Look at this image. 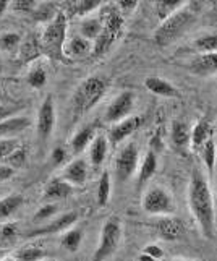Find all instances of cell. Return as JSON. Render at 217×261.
Instances as JSON below:
<instances>
[{"mask_svg":"<svg viewBox=\"0 0 217 261\" xmlns=\"http://www.w3.org/2000/svg\"><path fill=\"white\" fill-rule=\"evenodd\" d=\"M63 180H67L68 184L71 185H83L88 178V164L85 159H73L71 163H68L62 170Z\"/></svg>","mask_w":217,"mask_h":261,"instance_id":"16","label":"cell"},{"mask_svg":"<svg viewBox=\"0 0 217 261\" xmlns=\"http://www.w3.org/2000/svg\"><path fill=\"white\" fill-rule=\"evenodd\" d=\"M141 206L151 216H169L175 213V201L164 187L151 185L144 192Z\"/></svg>","mask_w":217,"mask_h":261,"instance_id":"7","label":"cell"},{"mask_svg":"<svg viewBox=\"0 0 217 261\" xmlns=\"http://www.w3.org/2000/svg\"><path fill=\"white\" fill-rule=\"evenodd\" d=\"M102 30V18H86V20L79 24V36H83L85 39L93 42L99 33Z\"/></svg>","mask_w":217,"mask_h":261,"instance_id":"30","label":"cell"},{"mask_svg":"<svg viewBox=\"0 0 217 261\" xmlns=\"http://www.w3.org/2000/svg\"><path fill=\"white\" fill-rule=\"evenodd\" d=\"M104 0H68L70 13L75 16H86L97 10Z\"/></svg>","mask_w":217,"mask_h":261,"instance_id":"29","label":"cell"},{"mask_svg":"<svg viewBox=\"0 0 217 261\" xmlns=\"http://www.w3.org/2000/svg\"><path fill=\"white\" fill-rule=\"evenodd\" d=\"M198 152H200L207 174L214 175V167H215V161H217V141H215L214 135H211V137L203 143L201 148L198 149Z\"/></svg>","mask_w":217,"mask_h":261,"instance_id":"24","label":"cell"},{"mask_svg":"<svg viewBox=\"0 0 217 261\" xmlns=\"http://www.w3.org/2000/svg\"><path fill=\"white\" fill-rule=\"evenodd\" d=\"M123 15L115 10V8H108L104 12L102 16V30L99 33L97 38L93 41V47H91V57L94 60L102 59L107 56L108 50L114 47V44L117 39L120 38L122 30H123Z\"/></svg>","mask_w":217,"mask_h":261,"instance_id":"5","label":"cell"},{"mask_svg":"<svg viewBox=\"0 0 217 261\" xmlns=\"http://www.w3.org/2000/svg\"><path fill=\"white\" fill-rule=\"evenodd\" d=\"M143 123H144V119L141 115H128V117H125V119L115 122L114 127L108 130V135H107L108 143L114 146L120 145L122 141L131 137L134 132H138Z\"/></svg>","mask_w":217,"mask_h":261,"instance_id":"11","label":"cell"},{"mask_svg":"<svg viewBox=\"0 0 217 261\" xmlns=\"http://www.w3.org/2000/svg\"><path fill=\"white\" fill-rule=\"evenodd\" d=\"M18 54H20V60L26 62V64H28V62H33L34 59H38L42 54L39 41L36 39L34 36H28V38L21 41Z\"/></svg>","mask_w":217,"mask_h":261,"instance_id":"25","label":"cell"},{"mask_svg":"<svg viewBox=\"0 0 217 261\" xmlns=\"http://www.w3.org/2000/svg\"><path fill=\"white\" fill-rule=\"evenodd\" d=\"M59 211V206L56 203H47V204H44L41 206V208L36 211V214L33 216V222L36 224H42V222H47L50 221L53 216L57 214Z\"/></svg>","mask_w":217,"mask_h":261,"instance_id":"38","label":"cell"},{"mask_svg":"<svg viewBox=\"0 0 217 261\" xmlns=\"http://www.w3.org/2000/svg\"><path fill=\"white\" fill-rule=\"evenodd\" d=\"M53 128H56V102L52 96H47L39 106L38 122H36V132L42 145H46L50 140Z\"/></svg>","mask_w":217,"mask_h":261,"instance_id":"9","label":"cell"},{"mask_svg":"<svg viewBox=\"0 0 217 261\" xmlns=\"http://www.w3.org/2000/svg\"><path fill=\"white\" fill-rule=\"evenodd\" d=\"M196 12L192 7H182L177 12L169 15L166 20H162L157 30L154 31L152 39L159 47H169L170 44L178 41L182 36L192 28L196 21Z\"/></svg>","mask_w":217,"mask_h":261,"instance_id":"2","label":"cell"},{"mask_svg":"<svg viewBox=\"0 0 217 261\" xmlns=\"http://www.w3.org/2000/svg\"><path fill=\"white\" fill-rule=\"evenodd\" d=\"M97 204L99 206H105L111 200L112 195V178H111V172L108 170H104L101 178H99L97 184Z\"/></svg>","mask_w":217,"mask_h":261,"instance_id":"31","label":"cell"},{"mask_svg":"<svg viewBox=\"0 0 217 261\" xmlns=\"http://www.w3.org/2000/svg\"><path fill=\"white\" fill-rule=\"evenodd\" d=\"M31 127V119L28 115H12L0 122V137H13L23 133Z\"/></svg>","mask_w":217,"mask_h":261,"instance_id":"18","label":"cell"},{"mask_svg":"<svg viewBox=\"0 0 217 261\" xmlns=\"http://www.w3.org/2000/svg\"><path fill=\"white\" fill-rule=\"evenodd\" d=\"M122 240V221L119 216H108L101 229V239H99L97 248L93 253L94 261H102L114 256Z\"/></svg>","mask_w":217,"mask_h":261,"instance_id":"6","label":"cell"},{"mask_svg":"<svg viewBox=\"0 0 217 261\" xmlns=\"http://www.w3.org/2000/svg\"><path fill=\"white\" fill-rule=\"evenodd\" d=\"M156 229L164 240H177L183 233V224L180 219L172 218V214H169V216H162V219L157 222Z\"/></svg>","mask_w":217,"mask_h":261,"instance_id":"19","label":"cell"},{"mask_svg":"<svg viewBox=\"0 0 217 261\" xmlns=\"http://www.w3.org/2000/svg\"><path fill=\"white\" fill-rule=\"evenodd\" d=\"M157 170V156L156 152L149 149L146 154H144L141 164H140V169H138V184L140 187H144L149 180L154 177Z\"/></svg>","mask_w":217,"mask_h":261,"instance_id":"23","label":"cell"},{"mask_svg":"<svg viewBox=\"0 0 217 261\" xmlns=\"http://www.w3.org/2000/svg\"><path fill=\"white\" fill-rule=\"evenodd\" d=\"M186 0H156L154 4V12L159 18V21L166 20L169 15L177 12L178 8H182L185 5Z\"/></svg>","mask_w":217,"mask_h":261,"instance_id":"32","label":"cell"},{"mask_svg":"<svg viewBox=\"0 0 217 261\" xmlns=\"http://www.w3.org/2000/svg\"><path fill=\"white\" fill-rule=\"evenodd\" d=\"M164 258H166V251L157 244H148L140 253V259H164Z\"/></svg>","mask_w":217,"mask_h":261,"instance_id":"40","label":"cell"},{"mask_svg":"<svg viewBox=\"0 0 217 261\" xmlns=\"http://www.w3.org/2000/svg\"><path fill=\"white\" fill-rule=\"evenodd\" d=\"M133 107H134V94L131 91H123L107 106V109L104 112V120L107 123L119 122L125 119V117L131 115Z\"/></svg>","mask_w":217,"mask_h":261,"instance_id":"10","label":"cell"},{"mask_svg":"<svg viewBox=\"0 0 217 261\" xmlns=\"http://www.w3.org/2000/svg\"><path fill=\"white\" fill-rule=\"evenodd\" d=\"M8 5H10V0H0V16L7 12Z\"/></svg>","mask_w":217,"mask_h":261,"instance_id":"47","label":"cell"},{"mask_svg":"<svg viewBox=\"0 0 217 261\" xmlns=\"http://www.w3.org/2000/svg\"><path fill=\"white\" fill-rule=\"evenodd\" d=\"M71 193H73V185L62 177H52L46 185V190H44V198L47 201H59L65 200Z\"/></svg>","mask_w":217,"mask_h":261,"instance_id":"17","label":"cell"},{"mask_svg":"<svg viewBox=\"0 0 217 261\" xmlns=\"http://www.w3.org/2000/svg\"><path fill=\"white\" fill-rule=\"evenodd\" d=\"M46 256H47L46 251H44L42 248H38V247H26V248L18 250L13 255L15 259H21V261H38V259H42Z\"/></svg>","mask_w":217,"mask_h":261,"instance_id":"37","label":"cell"},{"mask_svg":"<svg viewBox=\"0 0 217 261\" xmlns=\"http://www.w3.org/2000/svg\"><path fill=\"white\" fill-rule=\"evenodd\" d=\"M188 208L193 214L198 229L203 237L212 239L215 233V204L209 180L201 170L193 169L188 182Z\"/></svg>","mask_w":217,"mask_h":261,"instance_id":"1","label":"cell"},{"mask_svg":"<svg viewBox=\"0 0 217 261\" xmlns=\"http://www.w3.org/2000/svg\"><path fill=\"white\" fill-rule=\"evenodd\" d=\"M107 91V82L102 76H89L79 83L75 89L73 97H71V106H73L75 117H83L91 112L104 97Z\"/></svg>","mask_w":217,"mask_h":261,"instance_id":"4","label":"cell"},{"mask_svg":"<svg viewBox=\"0 0 217 261\" xmlns=\"http://www.w3.org/2000/svg\"><path fill=\"white\" fill-rule=\"evenodd\" d=\"M49 80V75H47V70L41 67V65H36L33 67L28 75H26V82H28V85L34 89H42L44 86H46Z\"/></svg>","mask_w":217,"mask_h":261,"instance_id":"33","label":"cell"},{"mask_svg":"<svg viewBox=\"0 0 217 261\" xmlns=\"http://www.w3.org/2000/svg\"><path fill=\"white\" fill-rule=\"evenodd\" d=\"M68 20L65 13H56L44 30L39 44L44 56L56 62H67L65 57V42H67Z\"/></svg>","mask_w":217,"mask_h":261,"instance_id":"3","label":"cell"},{"mask_svg":"<svg viewBox=\"0 0 217 261\" xmlns=\"http://www.w3.org/2000/svg\"><path fill=\"white\" fill-rule=\"evenodd\" d=\"M108 140L105 135H96L94 140L89 145V161L94 167H101L108 152Z\"/></svg>","mask_w":217,"mask_h":261,"instance_id":"21","label":"cell"},{"mask_svg":"<svg viewBox=\"0 0 217 261\" xmlns=\"http://www.w3.org/2000/svg\"><path fill=\"white\" fill-rule=\"evenodd\" d=\"M24 204V198L21 195H8L0 200V219H7L13 216Z\"/></svg>","mask_w":217,"mask_h":261,"instance_id":"28","label":"cell"},{"mask_svg":"<svg viewBox=\"0 0 217 261\" xmlns=\"http://www.w3.org/2000/svg\"><path fill=\"white\" fill-rule=\"evenodd\" d=\"M20 146V141L13 137H0V159H7L8 154Z\"/></svg>","mask_w":217,"mask_h":261,"instance_id":"41","label":"cell"},{"mask_svg":"<svg viewBox=\"0 0 217 261\" xmlns=\"http://www.w3.org/2000/svg\"><path fill=\"white\" fill-rule=\"evenodd\" d=\"M15 172H16V170L13 167H10L8 164H0V184L10 180L15 175Z\"/></svg>","mask_w":217,"mask_h":261,"instance_id":"46","label":"cell"},{"mask_svg":"<svg viewBox=\"0 0 217 261\" xmlns=\"http://www.w3.org/2000/svg\"><path fill=\"white\" fill-rule=\"evenodd\" d=\"M34 7H36V2H34V0H16L13 8H15L16 12L30 13V12L34 10Z\"/></svg>","mask_w":217,"mask_h":261,"instance_id":"42","label":"cell"},{"mask_svg":"<svg viewBox=\"0 0 217 261\" xmlns=\"http://www.w3.org/2000/svg\"><path fill=\"white\" fill-rule=\"evenodd\" d=\"M50 158H52V164L53 166H60L63 161H65V158H67V151L63 149V148H53Z\"/></svg>","mask_w":217,"mask_h":261,"instance_id":"45","label":"cell"},{"mask_svg":"<svg viewBox=\"0 0 217 261\" xmlns=\"http://www.w3.org/2000/svg\"><path fill=\"white\" fill-rule=\"evenodd\" d=\"M23 38L20 33H15V31H8L4 33L0 36V50L8 52V54H15L20 49V44H21Z\"/></svg>","mask_w":217,"mask_h":261,"instance_id":"34","label":"cell"},{"mask_svg":"<svg viewBox=\"0 0 217 261\" xmlns=\"http://www.w3.org/2000/svg\"><path fill=\"white\" fill-rule=\"evenodd\" d=\"M144 88L148 89L149 93L159 97H166V99H175L180 97L178 88H175L169 80L162 78V76H148L144 80Z\"/></svg>","mask_w":217,"mask_h":261,"instance_id":"15","label":"cell"},{"mask_svg":"<svg viewBox=\"0 0 217 261\" xmlns=\"http://www.w3.org/2000/svg\"><path fill=\"white\" fill-rule=\"evenodd\" d=\"M18 240V230L15 224H4L0 227V248H10L16 244Z\"/></svg>","mask_w":217,"mask_h":261,"instance_id":"35","label":"cell"},{"mask_svg":"<svg viewBox=\"0 0 217 261\" xmlns=\"http://www.w3.org/2000/svg\"><path fill=\"white\" fill-rule=\"evenodd\" d=\"M140 149L134 143L125 145L115 158V178L119 184L128 182L138 170Z\"/></svg>","mask_w":217,"mask_h":261,"instance_id":"8","label":"cell"},{"mask_svg":"<svg viewBox=\"0 0 217 261\" xmlns=\"http://www.w3.org/2000/svg\"><path fill=\"white\" fill-rule=\"evenodd\" d=\"M96 137V128L93 123H88V125H83L75 135L73 138L70 140V148L71 151L75 152V154H79V152L86 151V148H89L91 145V141L94 140Z\"/></svg>","mask_w":217,"mask_h":261,"instance_id":"20","label":"cell"},{"mask_svg":"<svg viewBox=\"0 0 217 261\" xmlns=\"http://www.w3.org/2000/svg\"><path fill=\"white\" fill-rule=\"evenodd\" d=\"M81 242H83V230L79 227H73L62 232V239H60V245L65 248L70 253H75V251L79 248Z\"/></svg>","mask_w":217,"mask_h":261,"instance_id":"27","label":"cell"},{"mask_svg":"<svg viewBox=\"0 0 217 261\" xmlns=\"http://www.w3.org/2000/svg\"><path fill=\"white\" fill-rule=\"evenodd\" d=\"M76 221H78V213H65L63 216H60L59 219L49 221L47 226L30 232L28 236L34 237V236H47V233H62L63 230H67L71 226H75Z\"/></svg>","mask_w":217,"mask_h":261,"instance_id":"14","label":"cell"},{"mask_svg":"<svg viewBox=\"0 0 217 261\" xmlns=\"http://www.w3.org/2000/svg\"><path fill=\"white\" fill-rule=\"evenodd\" d=\"M214 170H215V182H217V161H215V167H214Z\"/></svg>","mask_w":217,"mask_h":261,"instance_id":"48","label":"cell"},{"mask_svg":"<svg viewBox=\"0 0 217 261\" xmlns=\"http://www.w3.org/2000/svg\"><path fill=\"white\" fill-rule=\"evenodd\" d=\"M189 125L183 120H175L170 128V143L175 149L182 151L189 146Z\"/></svg>","mask_w":217,"mask_h":261,"instance_id":"22","label":"cell"},{"mask_svg":"<svg viewBox=\"0 0 217 261\" xmlns=\"http://www.w3.org/2000/svg\"><path fill=\"white\" fill-rule=\"evenodd\" d=\"M189 73L195 76H212L217 73V52H203L188 64Z\"/></svg>","mask_w":217,"mask_h":261,"instance_id":"12","label":"cell"},{"mask_svg":"<svg viewBox=\"0 0 217 261\" xmlns=\"http://www.w3.org/2000/svg\"><path fill=\"white\" fill-rule=\"evenodd\" d=\"M26 158H28V152H26V148L18 146L12 154H8V158L5 159L7 164L13 167V169H20L26 164Z\"/></svg>","mask_w":217,"mask_h":261,"instance_id":"39","label":"cell"},{"mask_svg":"<svg viewBox=\"0 0 217 261\" xmlns=\"http://www.w3.org/2000/svg\"><path fill=\"white\" fill-rule=\"evenodd\" d=\"M193 47L198 54L217 52V33L204 34V36H201V38H198L193 44Z\"/></svg>","mask_w":217,"mask_h":261,"instance_id":"36","label":"cell"},{"mask_svg":"<svg viewBox=\"0 0 217 261\" xmlns=\"http://www.w3.org/2000/svg\"><path fill=\"white\" fill-rule=\"evenodd\" d=\"M91 44L83 36H75L65 42V56L70 57H85L86 54H91Z\"/></svg>","mask_w":217,"mask_h":261,"instance_id":"26","label":"cell"},{"mask_svg":"<svg viewBox=\"0 0 217 261\" xmlns=\"http://www.w3.org/2000/svg\"><path fill=\"white\" fill-rule=\"evenodd\" d=\"M214 135V123L209 117H201L200 120L195 123V127L189 130V148L195 152L201 148L203 143Z\"/></svg>","mask_w":217,"mask_h":261,"instance_id":"13","label":"cell"},{"mask_svg":"<svg viewBox=\"0 0 217 261\" xmlns=\"http://www.w3.org/2000/svg\"><path fill=\"white\" fill-rule=\"evenodd\" d=\"M119 2V8H120V13L122 15H128L131 13L134 8H137L140 0H117Z\"/></svg>","mask_w":217,"mask_h":261,"instance_id":"43","label":"cell"},{"mask_svg":"<svg viewBox=\"0 0 217 261\" xmlns=\"http://www.w3.org/2000/svg\"><path fill=\"white\" fill-rule=\"evenodd\" d=\"M20 109H21V107H18V106H5V104H2V106H0V122L8 119V117L15 115Z\"/></svg>","mask_w":217,"mask_h":261,"instance_id":"44","label":"cell"}]
</instances>
